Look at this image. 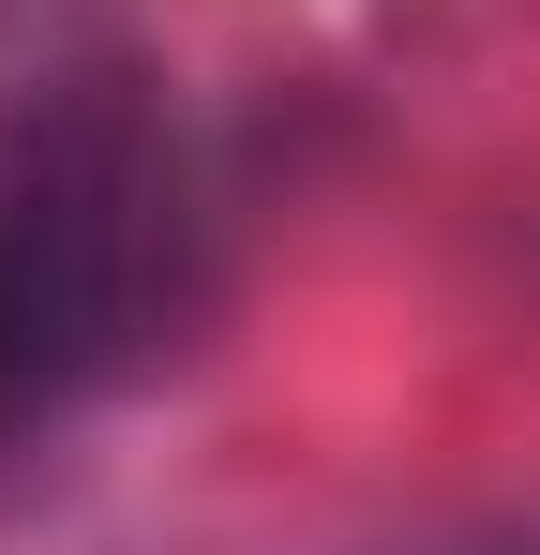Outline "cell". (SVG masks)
<instances>
[{"label":"cell","instance_id":"6da1fadb","mask_svg":"<svg viewBox=\"0 0 540 555\" xmlns=\"http://www.w3.org/2000/svg\"><path fill=\"white\" fill-rule=\"evenodd\" d=\"M241 135L166 0H0V451L195 331Z\"/></svg>","mask_w":540,"mask_h":555}]
</instances>
